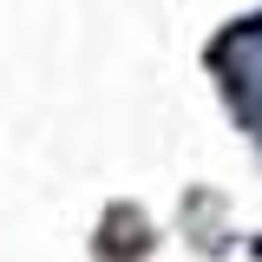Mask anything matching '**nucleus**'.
<instances>
[{
	"label": "nucleus",
	"instance_id": "f257e3e1",
	"mask_svg": "<svg viewBox=\"0 0 262 262\" xmlns=\"http://www.w3.org/2000/svg\"><path fill=\"white\" fill-rule=\"evenodd\" d=\"M216 72H223V92L236 105V118L262 144V20H243V27H229L216 39Z\"/></svg>",
	"mask_w": 262,
	"mask_h": 262
}]
</instances>
